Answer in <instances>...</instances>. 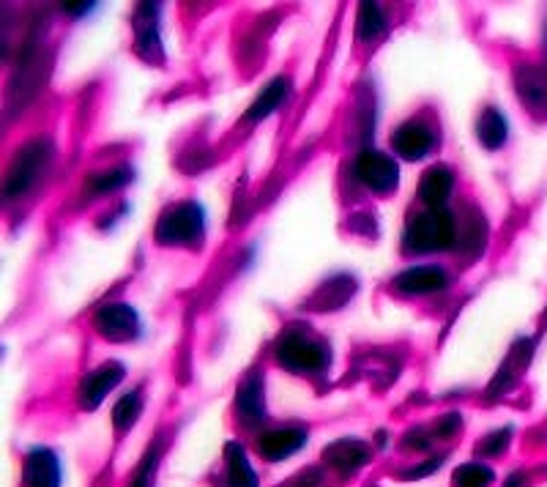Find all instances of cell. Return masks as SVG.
Wrapping results in <instances>:
<instances>
[{"mask_svg": "<svg viewBox=\"0 0 547 487\" xmlns=\"http://www.w3.org/2000/svg\"><path fill=\"white\" fill-rule=\"evenodd\" d=\"M277 359L282 367H288L293 373L318 375L331 364V351L320 337L296 323V326H288L279 337Z\"/></svg>", "mask_w": 547, "mask_h": 487, "instance_id": "obj_1", "label": "cell"}, {"mask_svg": "<svg viewBox=\"0 0 547 487\" xmlns=\"http://www.w3.org/2000/svg\"><path fill=\"white\" fill-rule=\"evenodd\" d=\"M457 241L455 217L446 208H424L411 217L403 236V249L411 255L444 252Z\"/></svg>", "mask_w": 547, "mask_h": 487, "instance_id": "obj_2", "label": "cell"}, {"mask_svg": "<svg viewBox=\"0 0 547 487\" xmlns=\"http://www.w3.org/2000/svg\"><path fill=\"white\" fill-rule=\"evenodd\" d=\"M206 236V211L195 200L170 206L156 222V241L165 247H192Z\"/></svg>", "mask_w": 547, "mask_h": 487, "instance_id": "obj_3", "label": "cell"}, {"mask_svg": "<svg viewBox=\"0 0 547 487\" xmlns=\"http://www.w3.org/2000/svg\"><path fill=\"white\" fill-rule=\"evenodd\" d=\"M52 140L47 137H36L31 143L17 151L14 162H11L9 173H6V184H3V195L9 197H20L25 192H31L36 187V181L47 173V167L52 162Z\"/></svg>", "mask_w": 547, "mask_h": 487, "instance_id": "obj_4", "label": "cell"}, {"mask_svg": "<svg viewBox=\"0 0 547 487\" xmlns=\"http://www.w3.org/2000/svg\"><path fill=\"white\" fill-rule=\"evenodd\" d=\"M353 173L375 195H389L400 187V167L383 151H372V148L362 151L353 162Z\"/></svg>", "mask_w": 547, "mask_h": 487, "instance_id": "obj_5", "label": "cell"}, {"mask_svg": "<svg viewBox=\"0 0 547 487\" xmlns=\"http://www.w3.org/2000/svg\"><path fill=\"white\" fill-rule=\"evenodd\" d=\"M93 326H96V332L102 334V337L113 342L135 340L137 334L143 332V323H140V315H137L135 307L121 304V301L118 304H107V307L96 312Z\"/></svg>", "mask_w": 547, "mask_h": 487, "instance_id": "obj_6", "label": "cell"}, {"mask_svg": "<svg viewBox=\"0 0 547 487\" xmlns=\"http://www.w3.org/2000/svg\"><path fill=\"white\" fill-rule=\"evenodd\" d=\"M126 378V367L121 362H107L102 367H96L93 373H88L80 384V394L77 400L85 411H96L104 403V397L113 392L115 386Z\"/></svg>", "mask_w": 547, "mask_h": 487, "instance_id": "obj_7", "label": "cell"}, {"mask_svg": "<svg viewBox=\"0 0 547 487\" xmlns=\"http://www.w3.org/2000/svg\"><path fill=\"white\" fill-rule=\"evenodd\" d=\"M435 132L422 121H405L403 126H397L392 135V148L397 156H403L408 162H419L435 148Z\"/></svg>", "mask_w": 547, "mask_h": 487, "instance_id": "obj_8", "label": "cell"}, {"mask_svg": "<svg viewBox=\"0 0 547 487\" xmlns=\"http://www.w3.org/2000/svg\"><path fill=\"white\" fill-rule=\"evenodd\" d=\"M307 438L310 436L304 427H274L258 438V452L263 460H271V463L288 460L307 444Z\"/></svg>", "mask_w": 547, "mask_h": 487, "instance_id": "obj_9", "label": "cell"}, {"mask_svg": "<svg viewBox=\"0 0 547 487\" xmlns=\"http://www.w3.org/2000/svg\"><path fill=\"white\" fill-rule=\"evenodd\" d=\"M159 9L151 3H140L135 11V42L137 52L145 61H162V39H159Z\"/></svg>", "mask_w": 547, "mask_h": 487, "instance_id": "obj_10", "label": "cell"}, {"mask_svg": "<svg viewBox=\"0 0 547 487\" xmlns=\"http://www.w3.org/2000/svg\"><path fill=\"white\" fill-rule=\"evenodd\" d=\"M25 487H61V460L52 449H33L25 457V471H22Z\"/></svg>", "mask_w": 547, "mask_h": 487, "instance_id": "obj_11", "label": "cell"}, {"mask_svg": "<svg viewBox=\"0 0 547 487\" xmlns=\"http://www.w3.org/2000/svg\"><path fill=\"white\" fill-rule=\"evenodd\" d=\"M520 102L539 118H547V69L523 66L515 77Z\"/></svg>", "mask_w": 547, "mask_h": 487, "instance_id": "obj_12", "label": "cell"}, {"mask_svg": "<svg viewBox=\"0 0 547 487\" xmlns=\"http://www.w3.org/2000/svg\"><path fill=\"white\" fill-rule=\"evenodd\" d=\"M446 285H449V274L441 266H413V269H405L394 280V288L408 293V296H424V293L444 291Z\"/></svg>", "mask_w": 547, "mask_h": 487, "instance_id": "obj_13", "label": "cell"}, {"mask_svg": "<svg viewBox=\"0 0 547 487\" xmlns=\"http://www.w3.org/2000/svg\"><path fill=\"white\" fill-rule=\"evenodd\" d=\"M236 411L249 427L260 425L266 419V384L260 375H249L247 381L238 386Z\"/></svg>", "mask_w": 547, "mask_h": 487, "instance_id": "obj_14", "label": "cell"}, {"mask_svg": "<svg viewBox=\"0 0 547 487\" xmlns=\"http://www.w3.org/2000/svg\"><path fill=\"white\" fill-rule=\"evenodd\" d=\"M323 460L331 468L342 471V474H353V471H359L370 460V449L359 438H342V441H334L331 446H326Z\"/></svg>", "mask_w": 547, "mask_h": 487, "instance_id": "obj_15", "label": "cell"}, {"mask_svg": "<svg viewBox=\"0 0 547 487\" xmlns=\"http://www.w3.org/2000/svg\"><path fill=\"white\" fill-rule=\"evenodd\" d=\"M452 189H455V176L444 165L430 167L419 181V197H422V203L427 208H444Z\"/></svg>", "mask_w": 547, "mask_h": 487, "instance_id": "obj_16", "label": "cell"}, {"mask_svg": "<svg viewBox=\"0 0 547 487\" xmlns=\"http://www.w3.org/2000/svg\"><path fill=\"white\" fill-rule=\"evenodd\" d=\"M476 137L487 151H498L506 146V137H509V124H506V115L498 107H485L479 113L476 121Z\"/></svg>", "mask_w": 547, "mask_h": 487, "instance_id": "obj_17", "label": "cell"}, {"mask_svg": "<svg viewBox=\"0 0 547 487\" xmlns=\"http://www.w3.org/2000/svg\"><path fill=\"white\" fill-rule=\"evenodd\" d=\"M290 94V80L288 77H277V80H271L263 91L258 94L255 104L247 110V121L249 124H255V121H263V118H269L271 113H277L282 102L288 99Z\"/></svg>", "mask_w": 547, "mask_h": 487, "instance_id": "obj_18", "label": "cell"}, {"mask_svg": "<svg viewBox=\"0 0 547 487\" xmlns=\"http://www.w3.org/2000/svg\"><path fill=\"white\" fill-rule=\"evenodd\" d=\"M225 463H228V487H258V474L249 466L247 452L233 441L225 449Z\"/></svg>", "mask_w": 547, "mask_h": 487, "instance_id": "obj_19", "label": "cell"}, {"mask_svg": "<svg viewBox=\"0 0 547 487\" xmlns=\"http://www.w3.org/2000/svg\"><path fill=\"white\" fill-rule=\"evenodd\" d=\"M386 14L378 3H362L359 6V17H356V36L362 42H378L386 33Z\"/></svg>", "mask_w": 547, "mask_h": 487, "instance_id": "obj_20", "label": "cell"}, {"mask_svg": "<svg viewBox=\"0 0 547 487\" xmlns=\"http://www.w3.org/2000/svg\"><path fill=\"white\" fill-rule=\"evenodd\" d=\"M143 414V392L135 389V392H126L113 408V425L118 433H126L129 427H135V422Z\"/></svg>", "mask_w": 547, "mask_h": 487, "instance_id": "obj_21", "label": "cell"}, {"mask_svg": "<svg viewBox=\"0 0 547 487\" xmlns=\"http://www.w3.org/2000/svg\"><path fill=\"white\" fill-rule=\"evenodd\" d=\"M132 178H135L132 167L121 165L113 167V170H104V173H96V176L88 178L85 184H88V192H93V195H107V192H115V189L126 187Z\"/></svg>", "mask_w": 547, "mask_h": 487, "instance_id": "obj_22", "label": "cell"}, {"mask_svg": "<svg viewBox=\"0 0 547 487\" xmlns=\"http://www.w3.org/2000/svg\"><path fill=\"white\" fill-rule=\"evenodd\" d=\"M493 468L482 466V463H465L455 471V477H452V485L455 487H490L493 485Z\"/></svg>", "mask_w": 547, "mask_h": 487, "instance_id": "obj_23", "label": "cell"}, {"mask_svg": "<svg viewBox=\"0 0 547 487\" xmlns=\"http://www.w3.org/2000/svg\"><path fill=\"white\" fill-rule=\"evenodd\" d=\"M159 457H162V446L159 441L151 444V449L145 452L143 463L137 466V474L132 479V485L129 487H154V477H156V466H159Z\"/></svg>", "mask_w": 547, "mask_h": 487, "instance_id": "obj_24", "label": "cell"}, {"mask_svg": "<svg viewBox=\"0 0 547 487\" xmlns=\"http://www.w3.org/2000/svg\"><path fill=\"white\" fill-rule=\"evenodd\" d=\"M509 438H512V427H501V430H493L490 436H485L479 441V455L487 457H496L501 455L509 444Z\"/></svg>", "mask_w": 547, "mask_h": 487, "instance_id": "obj_25", "label": "cell"}, {"mask_svg": "<svg viewBox=\"0 0 547 487\" xmlns=\"http://www.w3.org/2000/svg\"><path fill=\"white\" fill-rule=\"evenodd\" d=\"M460 425H463L460 414H446L444 419H438V427H435V433H438V438H449V436H455L457 430H460Z\"/></svg>", "mask_w": 547, "mask_h": 487, "instance_id": "obj_26", "label": "cell"}, {"mask_svg": "<svg viewBox=\"0 0 547 487\" xmlns=\"http://www.w3.org/2000/svg\"><path fill=\"white\" fill-rule=\"evenodd\" d=\"M435 466H441V457H435V460H430V463L419 466V471H408V474H403V477L405 479H422V477H427V474H433Z\"/></svg>", "mask_w": 547, "mask_h": 487, "instance_id": "obj_27", "label": "cell"}, {"mask_svg": "<svg viewBox=\"0 0 547 487\" xmlns=\"http://www.w3.org/2000/svg\"><path fill=\"white\" fill-rule=\"evenodd\" d=\"M504 487H526V474H520V471H517V474H512V477L506 479Z\"/></svg>", "mask_w": 547, "mask_h": 487, "instance_id": "obj_28", "label": "cell"}, {"mask_svg": "<svg viewBox=\"0 0 547 487\" xmlns=\"http://www.w3.org/2000/svg\"><path fill=\"white\" fill-rule=\"evenodd\" d=\"M93 6L91 3H80V6H66V11L69 14H74V17H80V14H85V11H91Z\"/></svg>", "mask_w": 547, "mask_h": 487, "instance_id": "obj_29", "label": "cell"}]
</instances>
